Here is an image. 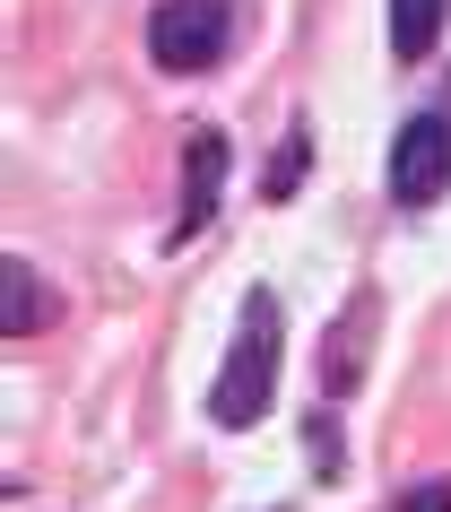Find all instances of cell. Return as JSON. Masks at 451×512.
Masks as SVG:
<instances>
[{"label": "cell", "instance_id": "1", "mask_svg": "<svg viewBox=\"0 0 451 512\" xmlns=\"http://www.w3.org/2000/svg\"><path fill=\"white\" fill-rule=\"evenodd\" d=\"M278 339H287L278 296H243V330H235V348H226V365H217V382H209V417L217 426H261L269 391H278Z\"/></svg>", "mask_w": 451, "mask_h": 512}, {"label": "cell", "instance_id": "2", "mask_svg": "<svg viewBox=\"0 0 451 512\" xmlns=\"http://www.w3.org/2000/svg\"><path fill=\"white\" fill-rule=\"evenodd\" d=\"M226 27H235V0H157V18H148V61L174 70V79L217 70Z\"/></svg>", "mask_w": 451, "mask_h": 512}, {"label": "cell", "instance_id": "3", "mask_svg": "<svg viewBox=\"0 0 451 512\" xmlns=\"http://www.w3.org/2000/svg\"><path fill=\"white\" fill-rule=\"evenodd\" d=\"M443 183H451V122L417 113L391 139V200L399 209H425V200H443Z\"/></svg>", "mask_w": 451, "mask_h": 512}, {"label": "cell", "instance_id": "4", "mask_svg": "<svg viewBox=\"0 0 451 512\" xmlns=\"http://www.w3.org/2000/svg\"><path fill=\"white\" fill-rule=\"evenodd\" d=\"M217 183H226V131H191V148H183V235H200L217 217Z\"/></svg>", "mask_w": 451, "mask_h": 512}, {"label": "cell", "instance_id": "5", "mask_svg": "<svg viewBox=\"0 0 451 512\" xmlns=\"http://www.w3.org/2000/svg\"><path fill=\"white\" fill-rule=\"evenodd\" d=\"M365 339H373V296H356V304H347V330H339V339H321V391H330V400L365 382Z\"/></svg>", "mask_w": 451, "mask_h": 512}, {"label": "cell", "instance_id": "6", "mask_svg": "<svg viewBox=\"0 0 451 512\" xmlns=\"http://www.w3.org/2000/svg\"><path fill=\"white\" fill-rule=\"evenodd\" d=\"M0 287H9V304H0V330H9V339H27V330L53 322V287H44V278L18 261V252L0 261Z\"/></svg>", "mask_w": 451, "mask_h": 512}, {"label": "cell", "instance_id": "7", "mask_svg": "<svg viewBox=\"0 0 451 512\" xmlns=\"http://www.w3.org/2000/svg\"><path fill=\"white\" fill-rule=\"evenodd\" d=\"M443 9L451 0H391V53L399 61H425L443 44Z\"/></svg>", "mask_w": 451, "mask_h": 512}, {"label": "cell", "instance_id": "8", "mask_svg": "<svg viewBox=\"0 0 451 512\" xmlns=\"http://www.w3.org/2000/svg\"><path fill=\"white\" fill-rule=\"evenodd\" d=\"M304 165H313V139H304V122H295L287 139H278V157H269V200H295V191H304Z\"/></svg>", "mask_w": 451, "mask_h": 512}, {"label": "cell", "instance_id": "9", "mask_svg": "<svg viewBox=\"0 0 451 512\" xmlns=\"http://www.w3.org/2000/svg\"><path fill=\"white\" fill-rule=\"evenodd\" d=\"M304 443H313V469H321V478H339V469H347V452H339V426H330V417H313V426H304Z\"/></svg>", "mask_w": 451, "mask_h": 512}, {"label": "cell", "instance_id": "10", "mask_svg": "<svg viewBox=\"0 0 451 512\" xmlns=\"http://www.w3.org/2000/svg\"><path fill=\"white\" fill-rule=\"evenodd\" d=\"M391 512H451V478H425V486H408Z\"/></svg>", "mask_w": 451, "mask_h": 512}]
</instances>
